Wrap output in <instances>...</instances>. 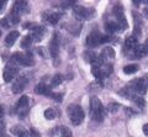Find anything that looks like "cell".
<instances>
[{"label":"cell","mask_w":148,"mask_h":137,"mask_svg":"<svg viewBox=\"0 0 148 137\" xmlns=\"http://www.w3.org/2000/svg\"><path fill=\"white\" fill-rule=\"evenodd\" d=\"M143 134H145V135H147V136H148V124L143 125Z\"/></svg>","instance_id":"35"},{"label":"cell","mask_w":148,"mask_h":137,"mask_svg":"<svg viewBox=\"0 0 148 137\" xmlns=\"http://www.w3.org/2000/svg\"><path fill=\"white\" fill-rule=\"evenodd\" d=\"M73 14L77 19L79 20H90L95 15V10L91 8H84V6H74Z\"/></svg>","instance_id":"3"},{"label":"cell","mask_w":148,"mask_h":137,"mask_svg":"<svg viewBox=\"0 0 148 137\" xmlns=\"http://www.w3.org/2000/svg\"><path fill=\"white\" fill-rule=\"evenodd\" d=\"M11 62H16V63H18V64L25 66V67L34 66V59H32V57L29 56V54H24V53H20V52L14 54Z\"/></svg>","instance_id":"6"},{"label":"cell","mask_w":148,"mask_h":137,"mask_svg":"<svg viewBox=\"0 0 148 137\" xmlns=\"http://www.w3.org/2000/svg\"><path fill=\"white\" fill-rule=\"evenodd\" d=\"M17 74V68L12 64H8L5 67V69H4V73H3V78H4V82H11L14 78H15V75Z\"/></svg>","instance_id":"9"},{"label":"cell","mask_w":148,"mask_h":137,"mask_svg":"<svg viewBox=\"0 0 148 137\" xmlns=\"http://www.w3.org/2000/svg\"><path fill=\"white\" fill-rule=\"evenodd\" d=\"M101 58H103V61L105 62L106 59H112L115 58V51H114V48H111V47H106L104 48V51L101 52Z\"/></svg>","instance_id":"18"},{"label":"cell","mask_w":148,"mask_h":137,"mask_svg":"<svg viewBox=\"0 0 148 137\" xmlns=\"http://www.w3.org/2000/svg\"><path fill=\"white\" fill-rule=\"evenodd\" d=\"M132 100L135 101V104L137 105L138 108H141V109H145L146 108V101H145V99H143L141 95H132Z\"/></svg>","instance_id":"20"},{"label":"cell","mask_w":148,"mask_h":137,"mask_svg":"<svg viewBox=\"0 0 148 137\" xmlns=\"http://www.w3.org/2000/svg\"><path fill=\"white\" fill-rule=\"evenodd\" d=\"M90 116L92 120L98 122H101L105 119V108L100 100L95 97L90 99Z\"/></svg>","instance_id":"1"},{"label":"cell","mask_w":148,"mask_h":137,"mask_svg":"<svg viewBox=\"0 0 148 137\" xmlns=\"http://www.w3.org/2000/svg\"><path fill=\"white\" fill-rule=\"evenodd\" d=\"M27 83H29V80H27L26 77H18V78L15 79V83L12 84V93L15 94H20L24 91V89L26 88Z\"/></svg>","instance_id":"8"},{"label":"cell","mask_w":148,"mask_h":137,"mask_svg":"<svg viewBox=\"0 0 148 137\" xmlns=\"http://www.w3.org/2000/svg\"><path fill=\"white\" fill-rule=\"evenodd\" d=\"M5 6H6V1H5V0H0V11H1Z\"/></svg>","instance_id":"34"},{"label":"cell","mask_w":148,"mask_h":137,"mask_svg":"<svg viewBox=\"0 0 148 137\" xmlns=\"http://www.w3.org/2000/svg\"><path fill=\"white\" fill-rule=\"evenodd\" d=\"M35 93L40 94V95H48V97L52 94L51 93V88L48 85H46L45 83H40L38 85H37L35 88Z\"/></svg>","instance_id":"15"},{"label":"cell","mask_w":148,"mask_h":137,"mask_svg":"<svg viewBox=\"0 0 148 137\" xmlns=\"http://www.w3.org/2000/svg\"><path fill=\"white\" fill-rule=\"evenodd\" d=\"M67 112L73 125L78 126L84 121V110L80 105H69Z\"/></svg>","instance_id":"2"},{"label":"cell","mask_w":148,"mask_h":137,"mask_svg":"<svg viewBox=\"0 0 148 137\" xmlns=\"http://www.w3.org/2000/svg\"><path fill=\"white\" fill-rule=\"evenodd\" d=\"M0 136L6 137L5 135H4V124H3V121H0Z\"/></svg>","instance_id":"32"},{"label":"cell","mask_w":148,"mask_h":137,"mask_svg":"<svg viewBox=\"0 0 148 137\" xmlns=\"http://www.w3.org/2000/svg\"><path fill=\"white\" fill-rule=\"evenodd\" d=\"M61 137H72V132L68 127H61Z\"/></svg>","instance_id":"27"},{"label":"cell","mask_w":148,"mask_h":137,"mask_svg":"<svg viewBox=\"0 0 148 137\" xmlns=\"http://www.w3.org/2000/svg\"><path fill=\"white\" fill-rule=\"evenodd\" d=\"M145 16L147 17V19H148V8L146 9V10H145Z\"/></svg>","instance_id":"37"},{"label":"cell","mask_w":148,"mask_h":137,"mask_svg":"<svg viewBox=\"0 0 148 137\" xmlns=\"http://www.w3.org/2000/svg\"><path fill=\"white\" fill-rule=\"evenodd\" d=\"M138 69H140V67L137 64H128L126 67H123V73L125 74H133V73H136Z\"/></svg>","instance_id":"22"},{"label":"cell","mask_w":148,"mask_h":137,"mask_svg":"<svg viewBox=\"0 0 148 137\" xmlns=\"http://www.w3.org/2000/svg\"><path fill=\"white\" fill-rule=\"evenodd\" d=\"M12 11L17 15L27 12L29 11V4H27V1H16L12 6Z\"/></svg>","instance_id":"11"},{"label":"cell","mask_w":148,"mask_h":137,"mask_svg":"<svg viewBox=\"0 0 148 137\" xmlns=\"http://www.w3.org/2000/svg\"><path fill=\"white\" fill-rule=\"evenodd\" d=\"M0 25H1L3 27H5V29H9V27L11 26V25H10V22L8 21L6 17H5V19H1V20H0Z\"/></svg>","instance_id":"28"},{"label":"cell","mask_w":148,"mask_h":137,"mask_svg":"<svg viewBox=\"0 0 148 137\" xmlns=\"http://www.w3.org/2000/svg\"><path fill=\"white\" fill-rule=\"evenodd\" d=\"M84 58L86 62L92 63V64H95V62L98 61V56H96V53L94 51H86L84 53Z\"/></svg>","instance_id":"19"},{"label":"cell","mask_w":148,"mask_h":137,"mask_svg":"<svg viewBox=\"0 0 148 137\" xmlns=\"http://www.w3.org/2000/svg\"><path fill=\"white\" fill-rule=\"evenodd\" d=\"M34 42V41H32V38H31V36L30 35H27V36H25L24 37V40H22V42H21V47L22 48H27V47H30V45Z\"/></svg>","instance_id":"26"},{"label":"cell","mask_w":148,"mask_h":137,"mask_svg":"<svg viewBox=\"0 0 148 137\" xmlns=\"http://www.w3.org/2000/svg\"><path fill=\"white\" fill-rule=\"evenodd\" d=\"M101 35L98 30H92L91 32L86 36V40H85V43L89 48H94V47H98L99 45H101Z\"/></svg>","instance_id":"4"},{"label":"cell","mask_w":148,"mask_h":137,"mask_svg":"<svg viewBox=\"0 0 148 137\" xmlns=\"http://www.w3.org/2000/svg\"><path fill=\"white\" fill-rule=\"evenodd\" d=\"M11 134L16 137H29V131L22 126H14L11 127Z\"/></svg>","instance_id":"14"},{"label":"cell","mask_w":148,"mask_h":137,"mask_svg":"<svg viewBox=\"0 0 148 137\" xmlns=\"http://www.w3.org/2000/svg\"><path fill=\"white\" fill-rule=\"evenodd\" d=\"M45 117L47 119V120H53V119L57 117V111H56L54 109L49 108V109H47V110L45 111Z\"/></svg>","instance_id":"25"},{"label":"cell","mask_w":148,"mask_h":137,"mask_svg":"<svg viewBox=\"0 0 148 137\" xmlns=\"http://www.w3.org/2000/svg\"><path fill=\"white\" fill-rule=\"evenodd\" d=\"M117 109H119V104H116V103H115V104L111 103V104L109 105V110H110L111 112H116Z\"/></svg>","instance_id":"29"},{"label":"cell","mask_w":148,"mask_h":137,"mask_svg":"<svg viewBox=\"0 0 148 137\" xmlns=\"http://www.w3.org/2000/svg\"><path fill=\"white\" fill-rule=\"evenodd\" d=\"M142 49H143V53H145V56H148V40L145 42V45H142Z\"/></svg>","instance_id":"31"},{"label":"cell","mask_w":148,"mask_h":137,"mask_svg":"<svg viewBox=\"0 0 148 137\" xmlns=\"http://www.w3.org/2000/svg\"><path fill=\"white\" fill-rule=\"evenodd\" d=\"M46 34V29L42 26H34L31 29V38L32 41H36V42H38V41L42 40L43 35Z\"/></svg>","instance_id":"10"},{"label":"cell","mask_w":148,"mask_h":137,"mask_svg":"<svg viewBox=\"0 0 148 137\" xmlns=\"http://www.w3.org/2000/svg\"><path fill=\"white\" fill-rule=\"evenodd\" d=\"M17 37H18V31H11V32L5 37V45L8 47H11V46L15 43Z\"/></svg>","instance_id":"16"},{"label":"cell","mask_w":148,"mask_h":137,"mask_svg":"<svg viewBox=\"0 0 148 137\" xmlns=\"http://www.w3.org/2000/svg\"><path fill=\"white\" fill-rule=\"evenodd\" d=\"M51 57L53 58V61H58L59 58V36L58 34H53V37L51 40L49 46H48Z\"/></svg>","instance_id":"5"},{"label":"cell","mask_w":148,"mask_h":137,"mask_svg":"<svg viewBox=\"0 0 148 137\" xmlns=\"http://www.w3.org/2000/svg\"><path fill=\"white\" fill-rule=\"evenodd\" d=\"M0 36H1V31H0Z\"/></svg>","instance_id":"38"},{"label":"cell","mask_w":148,"mask_h":137,"mask_svg":"<svg viewBox=\"0 0 148 137\" xmlns=\"http://www.w3.org/2000/svg\"><path fill=\"white\" fill-rule=\"evenodd\" d=\"M63 80H64V78L62 74H56L52 78V80H51V86H58L59 84H62Z\"/></svg>","instance_id":"24"},{"label":"cell","mask_w":148,"mask_h":137,"mask_svg":"<svg viewBox=\"0 0 148 137\" xmlns=\"http://www.w3.org/2000/svg\"><path fill=\"white\" fill-rule=\"evenodd\" d=\"M49 97L52 99H54V100H57V101H61V100H62V94H56L54 93V94H51Z\"/></svg>","instance_id":"30"},{"label":"cell","mask_w":148,"mask_h":137,"mask_svg":"<svg viewBox=\"0 0 148 137\" xmlns=\"http://www.w3.org/2000/svg\"><path fill=\"white\" fill-rule=\"evenodd\" d=\"M105 27L109 34H115V32H117V31H121V29H120V26L116 21H108Z\"/></svg>","instance_id":"17"},{"label":"cell","mask_w":148,"mask_h":137,"mask_svg":"<svg viewBox=\"0 0 148 137\" xmlns=\"http://www.w3.org/2000/svg\"><path fill=\"white\" fill-rule=\"evenodd\" d=\"M67 30L73 35H75V31L74 30H77V32L79 34L80 32V25L79 24H74V22H69V24H67Z\"/></svg>","instance_id":"23"},{"label":"cell","mask_w":148,"mask_h":137,"mask_svg":"<svg viewBox=\"0 0 148 137\" xmlns=\"http://www.w3.org/2000/svg\"><path fill=\"white\" fill-rule=\"evenodd\" d=\"M4 108L3 105H0V121H3V117H4Z\"/></svg>","instance_id":"33"},{"label":"cell","mask_w":148,"mask_h":137,"mask_svg":"<svg viewBox=\"0 0 148 137\" xmlns=\"http://www.w3.org/2000/svg\"><path fill=\"white\" fill-rule=\"evenodd\" d=\"M31 135H32V137H40L38 132H37V131H35V130H31Z\"/></svg>","instance_id":"36"},{"label":"cell","mask_w":148,"mask_h":137,"mask_svg":"<svg viewBox=\"0 0 148 137\" xmlns=\"http://www.w3.org/2000/svg\"><path fill=\"white\" fill-rule=\"evenodd\" d=\"M27 110H29V97L24 95V97L20 98V100H18V103H17L16 112L18 114L20 117H24L25 114L27 112Z\"/></svg>","instance_id":"7"},{"label":"cell","mask_w":148,"mask_h":137,"mask_svg":"<svg viewBox=\"0 0 148 137\" xmlns=\"http://www.w3.org/2000/svg\"><path fill=\"white\" fill-rule=\"evenodd\" d=\"M138 38L136 37V36H128V37L126 38V41H125V47H126V49H130V51H135V49L138 47Z\"/></svg>","instance_id":"12"},{"label":"cell","mask_w":148,"mask_h":137,"mask_svg":"<svg viewBox=\"0 0 148 137\" xmlns=\"http://www.w3.org/2000/svg\"><path fill=\"white\" fill-rule=\"evenodd\" d=\"M8 21L10 22V25H16V24H18L20 22V15H17V14H15L14 11H11L10 14L8 15Z\"/></svg>","instance_id":"21"},{"label":"cell","mask_w":148,"mask_h":137,"mask_svg":"<svg viewBox=\"0 0 148 137\" xmlns=\"http://www.w3.org/2000/svg\"><path fill=\"white\" fill-rule=\"evenodd\" d=\"M62 17L61 12H46L43 15V20L49 22L51 25H56L59 21V19Z\"/></svg>","instance_id":"13"}]
</instances>
